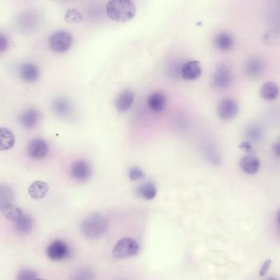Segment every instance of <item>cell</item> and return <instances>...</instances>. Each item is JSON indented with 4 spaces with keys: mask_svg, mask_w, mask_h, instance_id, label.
Instances as JSON below:
<instances>
[{
    "mask_svg": "<svg viewBox=\"0 0 280 280\" xmlns=\"http://www.w3.org/2000/svg\"><path fill=\"white\" fill-rule=\"evenodd\" d=\"M271 265V260H267L264 261V264L262 265L261 269L260 270V273H259V275L260 277H263V276L265 275L267 273V271L269 270V267Z\"/></svg>",
    "mask_w": 280,
    "mask_h": 280,
    "instance_id": "obj_33",
    "label": "cell"
},
{
    "mask_svg": "<svg viewBox=\"0 0 280 280\" xmlns=\"http://www.w3.org/2000/svg\"><path fill=\"white\" fill-rule=\"evenodd\" d=\"M145 173L143 170H141L140 168L133 167L129 170V179L132 181L140 180V179H144Z\"/></svg>",
    "mask_w": 280,
    "mask_h": 280,
    "instance_id": "obj_30",
    "label": "cell"
},
{
    "mask_svg": "<svg viewBox=\"0 0 280 280\" xmlns=\"http://www.w3.org/2000/svg\"><path fill=\"white\" fill-rule=\"evenodd\" d=\"M246 133H247V135L251 140L255 141V142L259 140L261 136V132H260V130L257 126H254L249 127Z\"/></svg>",
    "mask_w": 280,
    "mask_h": 280,
    "instance_id": "obj_31",
    "label": "cell"
},
{
    "mask_svg": "<svg viewBox=\"0 0 280 280\" xmlns=\"http://www.w3.org/2000/svg\"><path fill=\"white\" fill-rule=\"evenodd\" d=\"M106 13L112 20L125 23L135 16L136 8L130 0H112L107 4Z\"/></svg>",
    "mask_w": 280,
    "mask_h": 280,
    "instance_id": "obj_1",
    "label": "cell"
},
{
    "mask_svg": "<svg viewBox=\"0 0 280 280\" xmlns=\"http://www.w3.org/2000/svg\"><path fill=\"white\" fill-rule=\"evenodd\" d=\"M36 280H46V279H43V278H37V279Z\"/></svg>",
    "mask_w": 280,
    "mask_h": 280,
    "instance_id": "obj_36",
    "label": "cell"
},
{
    "mask_svg": "<svg viewBox=\"0 0 280 280\" xmlns=\"http://www.w3.org/2000/svg\"><path fill=\"white\" fill-rule=\"evenodd\" d=\"M40 117H41V113L36 108H30L21 113L18 120H19L21 126L30 130V129L34 128L36 126L40 120Z\"/></svg>",
    "mask_w": 280,
    "mask_h": 280,
    "instance_id": "obj_10",
    "label": "cell"
},
{
    "mask_svg": "<svg viewBox=\"0 0 280 280\" xmlns=\"http://www.w3.org/2000/svg\"><path fill=\"white\" fill-rule=\"evenodd\" d=\"M95 273L88 268L81 269L72 273L71 280H94Z\"/></svg>",
    "mask_w": 280,
    "mask_h": 280,
    "instance_id": "obj_27",
    "label": "cell"
},
{
    "mask_svg": "<svg viewBox=\"0 0 280 280\" xmlns=\"http://www.w3.org/2000/svg\"><path fill=\"white\" fill-rule=\"evenodd\" d=\"M1 211H2L3 215L12 222L16 221L19 216L24 212L19 206L14 203L9 204L8 206H5Z\"/></svg>",
    "mask_w": 280,
    "mask_h": 280,
    "instance_id": "obj_25",
    "label": "cell"
},
{
    "mask_svg": "<svg viewBox=\"0 0 280 280\" xmlns=\"http://www.w3.org/2000/svg\"><path fill=\"white\" fill-rule=\"evenodd\" d=\"M14 192L11 188L5 185H0V210L5 206L13 203Z\"/></svg>",
    "mask_w": 280,
    "mask_h": 280,
    "instance_id": "obj_26",
    "label": "cell"
},
{
    "mask_svg": "<svg viewBox=\"0 0 280 280\" xmlns=\"http://www.w3.org/2000/svg\"><path fill=\"white\" fill-rule=\"evenodd\" d=\"M134 94L131 90L122 91L116 99L115 106L120 113H125L133 104Z\"/></svg>",
    "mask_w": 280,
    "mask_h": 280,
    "instance_id": "obj_15",
    "label": "cell"
},
{
    "mask_svg": "<svg viewBox=\"0 0 280 280\" xmlns=\"http://www.w3.org/2000/svg\"><path fill=\"white\" fill-rule=\"evenodd\" d=\"M72 42L73 39L72 35L64 31L55 32L49 39L50 47L55 52H65L70 49Z\"/></svg>",
    "mask_w": 280,
    "mask_h": 280,
    "instance_id": "obj_5",
    "label": "cell"
},
{
    "mask_svg": "<svg viewBox=\"0 0 280 280\" xmlns=\"http://www.w3.org/2000/svg\"><path fill=\"white\" fill-rule=\"evenodd\" d=\"M278 92H279V90H278L277 84L270 82V81L263 84V86L260 89L261 97L269 101L277 99L278 96Z\"/></svg>",
    "mask_w": 280,
    "mask_h": 280,
    "instance_id": "obj_23",
    "label": "cell"
},
{
    "mask_svg": "<svg viewBox=\"0 0 280 280\" xmlns=\"http://www.w3.org/2000/svg\"><path fill=\"white\" fill-rule=\"evenodd\" d=\"M65 20L68 23H80L83 20V18H82L81 12L78 9L71 8L66 12Z\"/></svg>",
    "mask_w": 280,
    "mask_h": 280,
    "instance_id": "obj_28",
    "label": "cell"
},
{
    "mask_svg": "<svg viewBox=\"0 0 280 280\" xmlns=\"http://www.w3.org/2000/svg\"><path fill=\"white\" fill-rule=\"evenodd\" d=\"M264 64L260 59H250L246 66H245V70L246 73L248 77H257L262 74V72H264Z\"/></svg>",
    "mask_w": 280,
    "mask_h": 280,
    "instance_id": "obj_21",
    "label": "cell"
},
{
    "mask_svg": "<svg viewBox=\"0 0 280 280\" xmlns=\"http://www.w3.org/2000/svg\"><path fill=\"white\" fill-rule=\"evenodd\" d=\"M19 74L23 81L28 83H32L38 79L40 71L38 67L34 63H26L21 66Z\"/></svg>",
    "mask_w": 280,
    "mask_h": 280,
    "instance_id": "obj_13",
    "label": "cell"
},
{
    "mask_svg": "<svg viewBox=\"0 0 280 280\" xmlns=\"http://www.w3.org/2000/svg\"><path fill=\"white\" fill-rule=\"evenodd\" d=\"M14 223L17 233L21 235L29 234L32 231L34 224L32 217L25 212H23Z\"/></svg>",
    "mask_w": 280,
    "mask_h": 280,
    "instance_id": "obj_16",
    "label": "cell"
},
{
    "mask_svg": "<svg viewBox=\"0 0 280 280\" xmlns=\"http://www.w3.org/2000/svg\"><path fill=\"white\" fill-rule=\"evenodd\" d=\"M39 22V17L35 11H26L21 14L18 19V25L23 32H29L34 29Z\"/></svg>",
    "mask_w": 280,
    "mask_h": 280,
    "instance_id": "obj_12",
    "label": "cell"
},
{
    "mask_svg": "<svg viewBox=\"0 0 280 280\" xmlns=\"http://www.w3.org/2000/svg\"><path fill=\"white\" fill-rule=\"evenodd\" d=\"M49 153V146L47 143L41 138H36L30 142L27 146V154L32 160H42Z\"/></svg>",
    "mask_w": 280,
    "mask_h": 280,
    "instance_id": "obj_8",
    "label": "cell"
},
{
    "mask_svg": "<svg viewBox=\"0 0 280 280\" xmlns=\"http://www.w3.org/2000/svg\"><path fill=\"white\" fill-rule=\"evenodd\" d=\"M233 70L227 63H222L217 67L213 75V86L215 88L223 90L228 88L233 82Z\"/></svg>",
    "mask_w": 280,
    "mask_h": 280,
    "instance_id": "obj_4",
    "label": "cell"
},
{
    "mask_svg": "<svg viewBox=\"0 0 280 280\" xmlns=\"http://www.w3.org/2000/svg\"><path fill=\"white\" fill-rule=\"evenodd\" d=\"M71 176L79 183H85L90 179L92 169L90 164L84 160H79L73 163L70 170Z\"/></svg>",
    "mask_w": 280,
    "mask_h": 280,
    "instance_id": "obj_7",
    "label": "cell"
},
{
    "mask_svg": "<svg viewBox=\"0 0 280 280\" xmlns=\"http://www.w3.org/2000/svg\"><path fill=\"white\" fill-rule=\"evenodd\" d=\"M139 250L140 246L135 239L131 237H124L114 245L112 255L116 259H126L136 255Z\"/></svg>",
    "mask_w": 280,
    "mask_h": 280,
    "instance_id": "obj_3",
    "label": "cell"
},
{
    "mask_svg": "<svg viewBox=\"0 0 280 280\" xmlns=\"http://www.w3.org/2000/svg\"><path fill=\"white\" fill-rule=\"evenodd\" d=\"M202 68L198 61H190L183 66L181 70L182 77L185 81H195L201 75Z\"/></svg>",
    "mask_w": 280,
    "mask_h": 280,
    "instance_id": "obj_11",
    "label": "cell"
},
{
    "mask_svg": "<svg viewBox=\"0 0 280 280\" xmlns=\"http://www.w3.org/2000/svg\"><path fill=\"white\" fill-rule=\"evenodd\" d=\"M49 259L54 261L66 260L70 256L71 251L68 244L63 240H54L46 249Z\"/></svg>",
    "mask_w": 280,
    "mask_h": 280,
    "instance_id": "obj_6",
    "label": "cell"
},
{
    "mask_svg": "<svg viewBox=\"0 0 280 280\" xmlns=\"http://www.w3.org/2000/svg\"><path fill=\"white\" fill-rule=\"evenodd\" d=\"M240 167L246 174H255L260 170V162L256 156L246 155L241 159Z\"/></svg>",
    "mask_w": 280,
    "mask_h": 280,
    "instance_id": "obj_14",
    "label": "cell"
},
{
    "mask_svg": "<svg viewBox=\"0 0 280 280\" xmlns=\"http://www.w3.org/2000/svg\"><path fill=\"white\" fill-rule=\"evenodd\" d=\"M239 111L238 104L233 99H224L218 105V114L222 120H230Z\"/></svg>",
    "mask_w": 280,
    "mask_h": 280,
    "instance_id": "obj_9",
    "label": "cell"
},
{
    "mask_svg": "<svg viewBox=\"0 0 280 280\" xmlns=\"http://www.w3.org/2000/svg\"><path fill=\"white\" fill-rule=\"evenodd\" d=\"M15 136L9 129L0 127V151H8L14 147Z\"/></svg>",
    "mask_w": 280,
    "mask_h": 280,
    "instance_id": "obj_22",
    "label": "cell"
},
{
    "mask_svg": "<svg viewBox=\"0 0 280 280\" xmlns=\"http://www.w3.org/2000/svg\"><path fill=\"white\" fill-rule=\"evenodd\" d=\"M267 280H276V279H275V278H268V279H267Z\"/></svg>",
    "mask_w": 280,
    "mask_h": 280,
    "instance_id": "obj_35",
    "label": "cell"
},
{
    "mask_svg": "<svg viewBox=\"0 0 280 280\" xmlns=\"http://www.w3.org/2000/svg\"><path fill=\"white\" fill-rule=\"evenodd\" d=\"M147 104L155 112H162L167 104V98L164 93L156 91L148 97Z\"/></svg>",
    "mask_w": 280,
    "mask_h": 280,
    "instance_id": "obj_17",
    "label": "cell"
},
{
    "mask_svg": "<svg viewBox=\"0 0 280 280\" xmlns=\"http://www.w3.org/2000/svg\"><path fill=\"white\" fill-rule=\"evenodd\" d=\"M274 145H275L276 148L275 149H273V151L275 152L276 155L278 156V143H276V144Z\"/></svg>",
    "mask_w": 280,
    "mask_h": 280,
    "instance_id": "obj_34",
    "label": "cell"
},
{
    "mask_svg": "<svg viewBox=\"0 0 280 280\" xmlns=\"http://www.w3.org/2000/svg\"><path fill=\"white\" fill-rule=\"evenodd\" d=\"M234 38L228 32H221L215 38V46L220 51H229L234 46Z\"/></svg>",
    "mask_w": 280,
    "mask_h": 280,
    "instance_id": "obj_19",
    "label": "cell"
},
{
    "mask_svg": "<svg viewBox=\"0 0 280 280\" xmlns=\"http://www.w3.org/2000/svg\"><path fill=\"white\" fill-rule=\"evenodd\" d=\"M136 192L142 198L147 200V201H151L156 197L157 190L153 183L147 182L139 186Z\"/></svg>",
    "mask_w": 280,
    "mask_h": 280,
    "instance_id": "obj_24",
    "label": "cell"
},
{
    "mask_svg": "<svg viewBox=\"0 0 280 280\" xmlns=\"http://www.w3.org/2000/svg\"><path fill=\"white\" fill-rule=\"evenodd\" d=\"M52 109L54 114L59 117H64L71 113L70 102L64 97H59L54 99L52 103Z\"/></svg>",
    "mask_w": 280,
    "mask_h": 280,
    "instance_id": "obj_20",
    "label": "cell"
},
{
    "mask_svg": "<svg viewBox=\"0 0 280 280\" xmlns=\"http://www.w3.org/2000/svg\"><path fill=\"white\" fill-rule=\"evenodd\" d=\"M108 228L106 218L101 214H93L86 219L81 224L82 234L90 240L98 239L102 237Z\"/></svg>",
    "mask_w": 280,
    "mask_h": 280,
    "instance_id": "obj_2",
    "label": "cell"
},
{
    "mask_svg": "<svg viewBox=\"0 0 280 280\" xmlns=\"http://www.w3.org/2000/svg\"><path fill=\"white\" fill-rule=\"evenodd\" d=\"M37 276V273L32 269H23L18 273L17 280H36Z\"/></svg>",
    "mask_w": 280,
    "mask_h": 280,
    "instance_id": "obj_29",
    "label": "cell"
},
{
    "mask_svg": "<svg viewBox=\"0 0 280 280\" xmlns=\"http://www.w3.org/2000/svg\"><path fill=\"white\" fill-rule=\"evenodd\" d=\"M49 192V185L43 181H35L30 185L28 193L36 201L45 198Z\"/></svg>",
    "mask_w": 280,
    "mask_h": 280,
    "instance_id": "obj_18",
    "label": "cell"
},
{
    "mask_svg": "<svg viewBox=\"0 0 280 280\" xmlns=\"http://www.w3.org/2000/svg\"><path fill=\"white\" fill-rule=\"evenodd\" d=\"M9 41L7 36L3 33H0V54L4 53L9 48Z\"/></svg>",
    "mask_w": 280,
    "mask_h": 280,
    "instance_id": "obj_32",
    "label": "cell"
}]
</instances>
